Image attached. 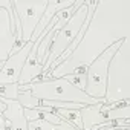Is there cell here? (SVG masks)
I'll list each match as a JSON object with an SVG mask.
<instances>
[{
    "mask_svg": "<svg viewBox=\"0 0 130 130\" xmlns=\"http://www.w3.org/2000/svg\"><path fill=\"white\" fill-rule=\"evenodd\" d=\"M130 37V0H100L95 3L87 29L78 46L46 75L32 83L63 78L74 72H86L87 68L110 46Z\"/></svg>",
    "mask_w": 130,
    "mask_h": 130,
    "instance_id": "1",
    "label": "cell"
},
{
    "mask_svg": "<svg viewBox=\"0 0 130 130\" xmlns=\"http://www.w3.org/2000/svg\"><path fill=\"white\" fill-rule=\"evenodd\" d=\"M130 98V37L124 38L107 68L104 104L128 103Z\"/></svg>",
    "mask_w": 130,
    "mask_h": 130,
    "instance_id": "2",
    "label": "cell"
},
{
    "mask_svg": "<svg viewBox=\"0 0 130 130\" xmlns=\"http://www.w3.org/2000/svg\"><path fill=\"white\" fill-rule=\"evenodd\" d=\"M19 90H29L40 101H61V103H75L81 106H93L98 101L86 95L78 87L72 86L64 78H49L37 83H29L25 86H19Z\"/></svg>",
    "mask_w": 130,
    "mask_h": 130,
    "instance_id": "3",
    "label": "cell"
},
{
    "mask_svg": "<svg viewBox=\"0 0 130 130\" xmlns=\"http://www.w3.org/2000/svg\"><path fill=\"white\" fill-rule=\"evenodd\" d=\"M86 19H87V5H86V0H84L83 5L68 20V23L60 31H57V34L54 37V41H52V46H51V51H49V55H47V60H46L44 66L41 69V75H46L51 71V68L54 66V63L72 44V41L77 38L81 26L84 25Z\"/></svg>",
    "mask_w": 130,
    "mask_h": 130,
    "instance_id": "4",
    "label": "cell"
},
{
    "mask_svg": "<svg viewBox=\"0 0 130 130\" xmlns=\"http://www.w3.org/2000/svg\"><path fill=\"white\" fill-rule=\"evenodd\" d=\"M119 44H121V41H118L113 46H110L107 51H104L87 68V71H86L84 93L89 95L90 98L98 100V101H104L106 84H107V68H109V63H110L112 57L118 51Z\"/></svg>",
    "mask_w": 130,
    "mask_h": 130,
    "instance_id": "5",
    "label": "cell"
},
{
    "mask_svg": "<svg viewBox=\"0 0 130 130\" xmlns=\"http://www.w3.org/2000/svg\"><path fill=\"white\" fill-rule=\"evenodd\" d=\"M83 130H90L95 125H101L104 122L116 121V119H128L130 118V104L118 103V104H104L98 103L93 106H86L80 110Z\"/></svg>",
    "mask_w": 130,
    "mask_h": 130,
    "instance_id": "6",
    "label": "cell"
},
{
    "mask_svg": "<svg viewBox=\"0 0 130 130\" xmlns=\"http://www.w3.org/2000/svg\"><path fill=\"white\" fill-rule=\"evenodd\" d=\"M11 2H12V11L20 23L22 38L25 43H28L34 34L40 19L43 17L47 0H29V2L11 0Z\"/></svg>",
    "mask_w": 130,
    "mask_h": 130,
    "instance_id": "7",
    "label": "cell"
},
{
    "mask_svg": "<svg viewBox=\"0 0 130 130\" xmlns=\"http://www.w3.org/2000/svg\"><path fill=\"white\" fill-rule=\"evenodd\" d=\"M17 26H20V23L14 11L0 9V63H5L12 52L15 43L14 31Z\"/></svg>",
    "mask_w": 130,
    "mask_h": 130,
    "instance_id": "8",
    "label": "cell"
},
{
    "mask_svg": "<svg viewBox=\"0 0 130 130\" xmlns=\"http://www.w3.org/2000/svg\"><path fill=\"white\" fill-rule=\"evenodd\" d=\"M32 43L28 41L19 52L11 54L8 60L3 63V68L0 71V84H19V78L23 69V64L31 52Z\"/></svg>",
    "mask_w": 130,
    "mask_h": 130,
    "instance_id": "9",
    "label": "cell"
},
{
    "mask_svg": "<svg viewBox=\"0 0 130 130\" xmlns=\"http://www.w3.org/2000/svg\"><path fill=\"white\" fill-rule=\"evenodd\" d=\"M40 41L41 40H37V41L32 43L31 52H29L25 64H23V69H22V74H20V78H19V86L29 84L41 75V66L37 60V47H38Z\"/></svg>",
    "mask_w": 130,
    "mask_h": 130,
    "instance_id": "10",
    "label": "cell"
},
{
    "mask_svg": "<svg viewBox=\"0 0 130 130\" xmlns=\"http://www.w3.org/2000/svg\"><path fill=\"white\" fill-rule=\"evenodd\" d=\"M75 2H77V0H64V2L47 0V5H46V9H44V12H43V17L40 19V22H38V25H37V28H35V31H34V34H32V37H31L29 41L34 43V41L40 37V34L44 31V28L51 23V20L55 17V14H57L58 11L66 9V8H69V6H72Z\"/></svg>",
    "mask_w": 130,
    "mask_h": 130,
    "instance_id": "11",
    "label": "cell"
},
{
    "mask_svg": "<svg viewBox=\"0 0 130 130\" xmlns=\"http://www.w3.org/2000/svg\"><path fill=\"white\" fill-rule=\"evenodd\" d=\"M6 104V110L2 113L11 125V130H28V121L23 115V109L20 107V104L17 101H9L5 100Z\"/></svg>",
    "mask_w": 130,
    "mask_h": 130,
    "instance_id": "12",
    "label": "cell"
},
{
    "mask_svg": "<svg viewBox=\"0 0 130 130\" xmlns=\"http://www.w3.org/2000/svg\"><path fill=\"white\" fill-rule=\"evenodd\" d=\"M20 107L23 110H29V109H37L40 107V100H37L29 90H19V95H17V100H15Z\"/></svg>",
    "mask_w": 130,
    "mask_h": 130,
    "instance_id": "13",
    "label": "cell"
},
{
    "mask_svg": "<svg viewBox=\"0 0 130 130\" xmlns=\"http://www.w3.org/2000/svg\"><path fill=\"white\" fill-rule=\"evenodd\" d=\"M19 95V84H0V100L15 101Z\"/></svg>",
    "mask_w": 130,
    "mask_h": 130,
    "instance_id": "14",
    "label": "cell"
},
{
    "mask_svg": "<svg viewBox=\"0 0 130 130\" xmlns=\"http://www.w3.org/2000/svg\"><path fill=\"white\" fill-rule=\"evenodd\" d=\"M66 81H69L72 86L78 87L80 90L84 92V87H86V72H74L71 75H66V77H63Z\"/></svg>",
    "mask_w": 130,
    "mask_h": 130,
    "instance_id": "15",
    "label": "cell"
},
{
    "mask_svg": "<svg viewBox=\"0 0 130 130\" xmlns=\"http://www.w3.org/2000/svg\"><path fill=\"white\" fill-rule=\"evenodd\" d=\"M52 124L46 122L44 119H37V121H31L28 122V130H51Z\"/></svg>",
    "mask_w": 130,
    "mask_h": 130,
    "instance_id": "16",
    "label": "cell"
},
{
    "mask_svg": "<svg viewBox=\"0 0 130 130\" xmlns=\"http://www.w3.org/2000/svg\"><path fill=\"white\" fill-rule=\"evenodd\" d=\"M0 130H11L9 121H8L3 115H0Z\"/></svg>",
    "mask_w": 130,
    "mask_h": 130,
    "instance_id": "17",
    "label": "cell"
},
{
    "mask_svg": "<svg viewBox=\"0 0 130 130\" xmlns=\"http://www.w3.org/2000/svg\"><path fill=\"white\" fill-rule=\"evenodd\" d=\"M9 9L12 11V2L11 0H0V9Z\"/></svg>",
    "mask_w": 130,
    "mask_h": 130,
    "instance_id": "18",
    "label": "cell"
},
{
    "mask_svg": "<svg viewBox=\"0 0 130 130\" xmlns=\"http://www.w3.org/2000/svg\"><path fill=\"white\" fill-rule=\"evenodd\" d=\"M2 68H3V63H0V71H2Z\"/></svg>",
    "mask_w": 130,
    "mask_h": 130,
    "instance_id": "19",
    "label": "cell"
},
{
    "mask_svg": "<svg viewBox=\"0 0 130 130\" xmlns=\"http://www.w3.org/2000/svg\"><path fill=\"white\" fill-rule=\"evenodd\" d=\"M0 115H2V113H0Z\"/></svg>",
    "mask_w": 130,
    "mask_h": 130,
    "instance_id": "20",
    "label": "cell"
}]
</instances>
